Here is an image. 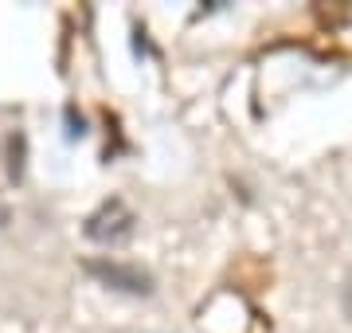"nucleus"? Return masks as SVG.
Returning a JSON list of instances; mask_svg holds the SVG:
<instances>
[{"label": "nucleus", "mask_w": 352, "mask_h": 333, "mask_svg": "<svg viewBox=\"0 0 352 333\" xmlns=\"http://www.w3.org/2000/svg\"><path fill=\"white\" fill-rule=\"evenodd\" d=\"M138 228V216H133V208L122 200V196H110V200H102L94 212L87 216V239L94 244H126L129 235Z\"/></svg>", "instance_id": "obj_1"}, {"label": "nucleus", "mask_w": 352, "mask_h": 333, "mask_svg": "<svg viewBox=\"0 0 352 333\" xmlns=\"http://www.w3.org/2000/svg\"><path fill=\"white\" fill-rule=\"evenodd\" d=\"M87 270L94 279H102L113 290H126V294H153V275L149 270L133 267V263H118V259H90Z\"/></svg>", "instance_id": "obj_2"}, {"label": "nucleus", "mask_w": 352, "mask_h": 333, "mask_svg": "<svg viewBox=\"0 0 352 333\" xmlns=\"http://www.w3.org/2000/svg\"><path fill=\"white\" fill-rule=\"evenodd\" d=\"M340 302H344V314H349V321H352V270H349V279H344V294H340Z\"/></svg>", "instance_id": "obj_3"}, {"label": "nucleus", "mask_w": 352, "mask_h": 333, "mask_svg": "<svg viewBox=\"0 0 352 333\" xmlns=\"http://www.w3.org/2000/svg\"><path fill=\"white\" fill-rule=\"evenodd\" d=\"M8 219H12V208H8L4 196H0V228H8Z\"/></svg>", "instance_id": "obj_4"}]
</instances>
